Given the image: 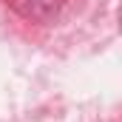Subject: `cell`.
<instances>
[{
    "label": "cell",
    "mask_w": 122,
    "mask_h": 122,
    "mask_svg": "<svg viewBox=\"0 0 122 122\" xmlns=\"http://www.w3.org/2000/svg\"><path fill=\"white\" fill-rule=\"evenodd\" d=\"M9 6L31 23H48L51 17H57L62 0H9Z\"/></svg>",
    "instance_id": "6da1fadb"
}]
</instances>
